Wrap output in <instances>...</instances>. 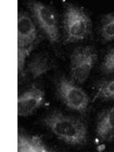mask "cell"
Here are the masks:
<instances>
[{"instance_id": "obj_9", "label": "cell", "mask_w": 114, "mask_h": 152, "mask_svg": "<svg viewBox=\"0 0 114 152\" xmlns=\"http://www.w3.org/2000/svg\"><path fill=\"white\" fill-rule=\"evenodd\" d=\"M18 151L48 152L50 151V150L44 145L39 136H31L19 133L18 135Z\"/></svg>"}, {"instance_id": "obj_4", "label": "cell", "mask_w": 114, "mask_h": 152, "mask_svg": "<svg viewBox=\"0 0 114 152\" xmlns=\"http://www.w3.org/2000/svg\"><path fill=\"white\" fill-rule=\"evenodd\" d=\"M97 54L91 47H81L76 48L71 55L70 73L73 80L78 83H84L90 75Z\"/></svg>"}, {"instance_id": "obj_12", "label": "cell", "mask_w": 114, "mask_h": 152, "mask_svg": "<svg viewBox=\"0 0 114 152\" xmlns=\"http://www.w3.org/2000/svg\"><path fill=\"white\" fill-rule=\"evenodd\" d=\"M95 98L113 99L114 98V79L104 81L98 86Z\"/></svg>"}, {"instance_id": "obj_7", "label": "cell", "mask_w": 114, "mask_h": 152, "mask_svg": "<svg viewBox=\"0 0 114 152\" xmlns=\"http://www.w3.org/2000/svg\"><path fill=\"white\" fill-rule=\"evenodd\" d=\"M44 102V92L39 88L32 87L19 96L18 99V114L19 116H27L40 108Z\"/></svg>"}, {"instance_id": "obj_10", "label": "cell", "mask_w": 114, "mask_h": 152, "mask_svg": "<svg viewBox=\"0 0 114 152\" xmlns=\"http://www.w3.org/2000/svg\"><path fill=\"white\" fill-rule=\"evenodd\" d=\"M114 134V107L103 114L97 123V135L100 140L104 141Z\"/></svg>"}, {"instance_id": "obj_5", "label": "cell", "mask_w": 114, "mask_h": 152, "mask_svg": "<svg viewBox=\"0 0 114 152\" xmlns=\"http://www.w3.org/2000/svg\"><path fill=\"white\" fill-rule=\"evenodd\" d=\"M59 98L70 109L84 113L88 109L89 98L81 88L65 77H60L56 83Z\"/></svg>"}, {"instance_id": "obj_1", "label": "cell", "mask_w": 114, "mask_h": 152, "mask_svg": "<svg viewBox=\"0 0 114 152\" xmlns=\"http://www.w3.org/2000/svg\"><path fill=\"white\" fill-rule=\"evenodd\" d=\"M43 124L59 138L71 145H84L87 142L85 124L59 112L50 114L43 120Z\"/></svg>"}, {"instance_id": "obj_13", "label": "cell", "mask_w": 114, "mask_h": 152, "mask_svg": "<svg viewBox=\"0 0 114 152\" xmlns=\"http://www.w3.org/2000/svg\"><path fill=\"white\" fill-rule=\"evenodd\" d=\"M102 69L106 73L114 72V49L111 50L105 56L102 65Z\"/></svg>"}, {"instance_id": "obj_2", "label": "cell", "mask_w": 114, "mask_h": 152, "mask_svg": "<svg viewBox=\"0 0 114 152\" xmlns=\"http://www.w3.org/2000/svg\"><path fill=\"white\" fill-rule=\"evenodd\" d=\"M66 43H75L84 40L90 34L91 22L81 9L73 5L66 6L64 14Z\"/></svg>"}, {"instance_id": "obj_8", "label": "cell", "mask_w": 114, "mask_h": 152, "mask_svg": "<svg viewBox=\"0 0 114 152\" xmlns=\"http://www.w3.org/2000/svg\"><path fill=\"white\" fill-rule=\"evenodd\" d=\"M51 69L52 64L47 58L43 56H37L28 64L27 69L23 70V80L26 82L32 81L50 71Z\"/></svg>"}, {"instance_id": "obj_3", "label": "cell", "mask_w": 114, "mask_h": 152, "mask_svg": "<svg viewBox=\"0 0 114 152\" xmlns=\"http://www.w3.org/2000/svg\"><path fill=\"white\" fill-rule=\"evenodd\" d=\"M37 31L31 18L21 12L18 18V72L24 70L25 59L37 44Z\"/></svg>"}, {"instance_id": "obj_6", "label": "cell", "mask_w": 114, "mask_h": 152, "mask_svg": "<svg viewBox=\"0 0 114 152\" xmlns=\"http://www.w3.org/2000/svg\"><path fill=\"white\" fill-rule=\"evenodd\" d=\"M39 26L44 31L52 43L58 42L59 38L57 18L53 11L41 2H32L29 4Z\"/></svg>"}, {"instance_id": "obj_11", "label": "cell", "mask_w": 114, "mask_h": 152, "mask_svg": "<svg viewBox=\"0 0 114 152\" xmlns=\"http://www.w3.org/2000/svg\"><path fill=\"white\" fill-rule=\"evenodd\" d=\"M100 34L106 41L114 40V14L108 15L103 19Z\"/></svg>"}]
</instances>
